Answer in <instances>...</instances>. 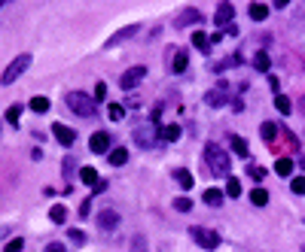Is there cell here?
I'll return each mask as SVG.
<instances>
[{"mask_svg": "<svg viewBox=\"0 0 305 252\" xmlns=\"http://www.w3.org/2000/svg\"><path fill=\"white\" fill-rule=\"evenodd\" d=\"M134 252H146V243H144V237H134Z\"/></svg>", "mask_w": 305, "mask_h": 252, "instance_id": "74e56055", "label": "cell"}, {"mask_svg": "<svg viewBox=\"0 0 305 252\" xmlns=\"http://www.w3.org/2000/svg\"><path fill=\"white\" fill-rule=\"evenodd\" d=\"M247 13H251V18H253V21H266L269 6H266V3H251V9H247Z\"/></svg>", "mask_w": 305, "mask_h": 252, "instance_id": "d6986e66", "label": "cell"}, {"mask_svg": "<svg viewBox=\"0 0 305 252\" xmlns=\"http://www.w3.org/2000/svg\"><path fill=\"white\" fill-rule=\"evenodd\" d=\"M52 134H55V140H58L61 146H71V143L76 140V134H73L71 128H67V125H55V128H52Z\"/></svg>", "mask_w": 305, "mask_h": 252, "instance_id": "9c48e42d", "label": "cell"}, {"mask_svg": "<svg viewBox=\"0 0 305 252\" xmlns=\"http://www.w3.org/2000/svg\"><path fill=\"white\" fill-rule=\"evenodd\" d=\"M275 173L278 176H290L293 173V161H290V158H278V161H275Z\"/></svg>", "mask_w": 305, "mask_h": 252, "instance_id": "7402d4cb", "label": "cell"}, {"mask_svg": "<svg viewBox=\"0 0 305 252\" xmlns=\"http://www.w3.org/2000/svg\"><path fill=\"white\" fill-rule=\"evenodd\" d=\"M177 182H180V189H193V176H189V170H177Z\"/></svg>", "mask_w": 305, "mask_h": 252, "instance_id": "f546056e", "label": "cell"}, {"mask_svg": "<svg viewBox=\"0 0 305 252\" xmlns=\"http://www.w3.org/2000/svg\"><path fill=\"white\" fill-rule=\"evenodd\" d=\"M208 43H211V37H208L205 31H196V33H193V46H196L198 52H208V49H211Z\"/></svg>", "mask_w": 305, "mask_h": 252, "instance_id": "e0dca14e", "label": "cell"}, {"mask_svg": "<svg viewBox=\"0 0 305 252\" xmlns=\"http://www.w3.org/2000/svg\"><path fill=\"white\" fill-rule=\"evenodd\" d=\"M186 61H189L186 52H177L174 58H171V73H183V70H186Z\"/></svg>", "mask_w": 305, "mask_h": 252, "instance_id": "44dd1931", "label": "cell"}, {"mask_svg": "<svg viewBox=\"0 0 305 252\" xmlns=\"http://www.w3.org/2000/svg\"><path fill=\"white\" fill-rule=\"evenodd\" d=\"M116 225H119V216L113 210H101L98 213V228L101 231H110V228H116Z\"/></svg>", "mask_w": 305, "mask_h": 252, "instance_id": "ba28073f", "label": "cell"}, {"mask_svg": "<svg viewBox=\"0 0 305 252\" xmlns=\"http://www.w3.org/2000/svg\"><path fill=\"white\" fill-rule=\"evenodd\" d=\"M21 249H25V240H9L3 246V252H21Z\"/></svg>", "mask_w": 305, "mask_h": 252, "instance_id": "e575fe53", "label": "cell"}, {"mask_svg": "<svg viewBox=\"0 0 305 252\" xmlns=\"http://www.w3.org/2000/svg\"><path fill=\"white\" fill-rule=\"evenodd\" d=\"M67 237H71V240H73V243H80V246L86 243V234L80 231V228H71V231H67Z\"/></svg>", "mask_w": 305, "mask_h": 252, "instance_id": "836d02e7", "label": "cell"}, {"mask_svg": "<svg viewBox=\"0 0 305 252\" xmlns=\"http://www.w3.org/2000/svg\"><path fill=\"white\" fill-rule=\"evenodd\" d=\"M28 67H31V55H18V58H16L13 64H6V70H3V79H0V82H3V85H13L16 79H18L21 73H25V70H28Z\"/></svg>", "mask_w": 305, "mask_h": 252, "instance_id": "3957f363", "label": "cell"}, {"mask_svg": "<svg viewBox=\"0 0 305 252\" xmlns=\"http://www.w3.org/2000/svg\"><path fill=\"white\" fill-rule=\"evenodd\" d=\"M205 161H208L214 176H226L229 173V155H226V149L220 143H208L205 146Z\"/></svg>", "mask_w": 305, "mask_h": 252, "instance_id": "6da1fadb", "label": "cell"}, {"mask_svg": "<svg viewBox=\"0 0 305 252\" xmlns=\"http://www.w3.org/2000/svg\"><path fill=\"white\" fill-rule=\"evenodd\" d=\"M107 112H110V119H113V122H122V119H126V110H122L119 104H110Z\"/></svg>", "mask_w": 305, "mask_h": 252, "instance_id": "4dcf8cb0", "label": "cell"}, {"mask_svg": "<svg viewBox=\"0 0 305 252\" xmlns=\"http://www.w3.org/2000/svg\"><path fill=\"white\" fill-rule=\"evenodd\" d=\"M232 16H235V6L232 3H220L217 6V25L220 28H226V21H232Z\"/></svg>", "mask_w": 305, "mask_h": 252, "instance_id": "8fae6325", "label": "cell"}, {"mask_svg": "<svg viewBox=\"0 0 305 252\" xmlns=\"http://www.w3.org/2000/svg\"><path fill=\"white\" fill-rule=\"evenodd\" d=\"M104 94H107V85H104V82H98V85H95V94H92V97H95V100H104Z\"/></svg>", "mask_w": 305, "mask_h": 252, "instance_id": "8d00e7d4", "label": "cell"}, {"mask_svg": "<svg viewBox=\"0 0 305 252\" xmlns=\"http://www.w3.org/2000/svg\"><path fill=\"white\" fill-rule=\"evenodd\" d=\"M134 33H138V25H128V28H122V31H116V33H113V37L107 40V46H119L122 40H128V37H134Z\"/></svg>", "mask_w": 305, "mask_h": 252, "instance_id": "30bf717a", "label": "cell"}, {"mask_svg": "<svg viewBox=\"0 0 305 252\" xmlns=\"http://www.w3.org/2000/svg\"><path fill=\"white\" fill-rule=\"evenodd\" d=\"M251 173H253V179H263L266 170H263V167H251Z\"/></svg>", "mask_w": 305, "mask_h": 252, "instance_id": "ab89813d", "label": "cell"}, {"mask_svg": "<svg viewBox=\"0 0 305 252\" xmlns=\"http://www.w3.org/2000/svg\"><path fill=\"white\" fill-rule=\"evenodd\" d=\"M302 252H305V246H302Z\"/></svg>", "mask_w": 305, "mask_h": 252, "instance_id": "b9f144b4", "label": "cell"}, {"mask_svg": "<svg viewBox=\"0 0 305 252\" xmlns=\"http://www.w3.org/2000/svg\"><path fill=\"white\" fill-rule=\"evenodd\" d=\"M134 140H138L141 146H153V140H156V122L141 125V128L134 131Z\"/></svg>", "mask_w": 305, "mask_h": 252, "instance_id": "8992f818", "label": "cell"}, {"mask_svg": "<svg viewBox=\"0 0 305 252\" xmlns=\"http://www.w3.org/2000/svg\"><path fill=\"white\" fill-rule=\"evenodd\" d=\"M159 137L165 143H174V140H180V128H177V125H165V128L159 131Z\"/></svg>", "mask_w": 305, "mask_h": 252, "instance_id": "ac0fdd59", "label": "cell"}, {"mask_svg": "<svg viewBox=\"0 0 305 252\" xmlns=\"http://www.w3.org/2000/svg\"><path fill=\"white\" fill-rule=\"evenodd\" d=\"M80 179L86 182V186H98V182H101V179H98V170H95V167H83V170H80Z\"/></svg>", "mask_w": 305, "mask_h": 252, "instance_id": "603a6c76", "label": "cell"}, {"mask_svg": "<svg viewBox=\"0 0 305 252\" xmlns=\"http://www.w3.org/2000/svg\"><path fill=\"white\" fill-rule=\"evenodd\" d=\"M205 100H208L211 107H223L226 100H229V94H223L220 88H214V91H208V94H205Z\"/></svg>", "mask_w": 305, "mask_h": 252, "instance_id": "2e32d148", "label": "cell"}, {"mask_svg": "<svg viewBox=\"0 0 305 252\" xmlns=\"http://www.w3.org/2000/svg\"><path fill=\"white\" fill-rule=\"evenodd\" d=\"M43 252H64V246H61V243H49L46 249H43Z\"/></svg>", "mask_w": 305, "mask_h": 252, "instance_id": "f35d334b", "label": "cell"}, {"mask_svg": "<svg viewBox=\"0 0 305 252\" xmlns=\"http://www.w3.org/2000/svg\"><path fill=\"white\" fill-rule=\"evenodd\" d=\"M299 110H302V112H305V94H302V97H299Z\"/></svg>", "mask_w": 305, "mask_h": 252, "instance_id": "60d3db41", "label": "cell"}, {"mask_svg": "<svg viewBox=\"0 0 305 252\" xmlns=\"http://www.w3.org/2000/svg\"><path fill=\"white\" fill-rule=\"evenodd\" d=\"M174 207H177L180 213H189V210H193V201H189V198H177V201H174Z\"/></svg>", "mask_w": 305, "mask_h": 252, "instance_id": "d6a6232c", "label": "cell"}, {"mask_svg": "<svg viewBox=\"0 0 305 252\" xmlns=\"http://www.w3.org/2000/svg\"><path fill=\"white\" fill-rule=\"evenodd\" d=\"M196 21H198V13H196V9H186V13H180V16H177V28L196 25Z\"/></svg>", "mask_w": 305, "mask_h": 252, "instance_id": "ffe728a7", "label": "cell"}, {"mask_svg": "<svg viewBox=\"0 0 305 252\" xmlns=\"http://www.w3.org/2000/svg\"><path fill=\"white\" fill-rule=\"evenodd\" d=\"M144 76H146V67H131L128 73H122V76H119V85L128 91V88H134L138 82H144Z\"/></svg>", "mask_w": 305, "mask_h": 252, "instance_id": "5b68a950", "label": "cell"}, {"mask_svg": "<svg viewBox=\"0 0 305 252\" xmlns=\"http://www.w3.org/2000/svg\"><path fill=\"white\" fill-rule=\"evenodd\" d=\"M205 204H211V207H220V204H223V191H220V189H208V191H205Z\"/></svg>", "mask_w": 305, "mask_h": 252, "instance_id": "d4e9b609", "label": "cell"}, {"mask_svg": "<svg viewBox=\"0 0 305 252\" xmlns=\"http://www.w3.org/2000/svg\"><path fill=\"white\" fill-rule=\"evenodd\" d=\"M229 146H232V152H235V155H241V158H247V143H244V137H238V134H232V137H229Z\"/></svg>", "mask_w": 305, "mask_h": 252, "instance_id": "9a60e30c", "label": "cell"}, {"mask_svg": "<svg viewBox=\"0 0 305 252\" xmlns=\"http://www.w3.org/2000/svg\"><path fill=\"white\" fill-rule=\"evenodd\" d=\"M226 194H229V198H238L241 194V182L235 176H229V182H226Z\"/></svg>", "mask_w": 305, "mask_h": 252, "instance_id": "f1b7e54d", "label": "cell"}, {"mask_svg": "<svg viewBox=\"0 0 305 252\" xmlns=\"http://www.w3.org/2000/svg\"><path fill=\"white\" fill-rule=\"evenodd\" d=\"M89 149H92L95 155H104L107 149H110V134H104V131H95V134H92V140H89Z\"/></svg>", "mask_w": 305, "mask_h": 252, "instance_id": "52a82bcc", "label": "cell"}, {"mask_svg": "<svg viewBox=\"0 0 305 252\" xmlns=\"http://www.w3.org/2000/svg\"><path fill=\"white\" fill-rule=\"evenodd\" d=\"M31 110L34 112H49V97H31Z\"/></svg>", "mask_w": 305, "mask_h": 252, "instance_id": "83f0119b", "label": "cell"}, {"mask_svg": "<svg viewBox=\"0 0 305 252\" xmlns=\"http://www.w3.org/2000/svg\"><path fill=\"white\" fill-rule=\"evenodd\" d=\"M189 234H193V240H196L198 246H205V249H217V246H220V234L211 231V228H198V225H196Z\"/></svg>", "mask_w": 305, "mask_h": 252, "instance_id": "277c9868", "label": "cell"}, {"mask_svg": "<svg viewBox=\"0 0 305 252\" xmlns=\"http://www.w3.org/2000/svg\"><path fill=\"white\" fill-rule=\"evenodd\" d=\"M126 161H128V149H122V146L119 149H110V164L113 167H122Z\"/></svg>", "mask_w": 305, "mask_h": 252, "instance_id": "5bb4252c", "label": "cell"}, {"mask_svg": "<svg viewBox=\"0 0 305 252\" xmlns=\"http://www.w3.org/2000/svg\"><path fill=\"white\" fill-rule=\"evenodd\" d=\"M67 107H71L76 116H83V119H95V97H89V94H83V91H71L67 94Z\"/></svg>", "mask_w": 305, "mask_h": 252, "instance_id": "7a4b0ae2", "label": "cell"}, {"mask_svg": "<svg viewBox=\"0 0 305 252\" xmlns=\"http://www.w3.org/2000/svg\"><path fill=\"white\" fill-rule=\"evenodd\" d=\"M290 189L296 191V194H305V176H296V179L290 182Z\"/></svg>", "mask_w": 305, "mask_h": 252, "instance_id": "d590c367", "label": "cell"}, {"mask_svg": "<svg viewBox=\"0 0 305 252\" xmlns=\"http://www.w3.org/2000/svg\"><path fill=\"white\" fill-rule=\"evenodd\" d=\"M251 201H253V207H266V204H269V191L253 189V191H251Z\"/></svg>", "mask_w": 305, "mask_h": 252, "instance_id": "4316f807", "label": "cell"}, {"mask_svg": "<svg viewBox=\"0 0 305 252\" xmlns=\"http://www.w3.org/2000/svg\"><path fill=\"white\" fill-rule=\"evenodd\" d=\"M259 134H263L266 143H275L278 140V125L275 122H263V125H259Z\"/></svg>", "mask_w": 305, "mask_h": 252, "instance_id": "4fadbf2b", "label": "cell"}, {"mask_svg": "<svg viewBox=\"0 0 305 252\" xmlns=\"http://www.w3.org/2000/svg\"><path fill=\"white\" fill-rule=\"evenodd\" d=\"M18 112H21V107H9V110H6V116H3V119H6L9 125H18Z\"/></svg>", "mask_w": 305, "mask_h": 252, "instance_id": "1f68e13d", "label": "cell"}, {"mask_svg": "<svg viewBox=\"0 0 305 252\" xmlns=\"http://www.w3.org/2000/svg\"><path fill=\"white\" fill-rule=\"evenodd\" d=\"M275 107H278L281 116H287V112L293 110V104H290V97H287V94H275Z\"/></svg>", "mask_w": 305, "mask_h": 252, "instance_id": "484cf974", "label": "cell"}, {"mask_svg": "<svg viewBox=\"0 0 305 252\" xmlns=\"http://www.w3.org/2000/svg\"><path fill=\"white\" fill-rule=\"evenodd\" d=\"M49 219H52L55 225H64V222H67V210L61 207V204H55V207L49 210Z\"/></svg>", "mask_w": 305, "mask_h": 252, "instance_id": "cb8c5ba5", "label": "cell"}, {"mask_svg": "<svg viewBox=\"0 0 305 252\" xmlns=\"http://www.w3.org/2000/svg\"><path fill=\"white\" fill-rule=\"evenodd\" d=\"M253 67H256V70H272V58H269V52L266 49H259L256 55H253Z\"/></svg>", "mask_w": 305, "mask_h": 252, "instance_id": "7c38bea8", "label": "cell"}]
</instances>
